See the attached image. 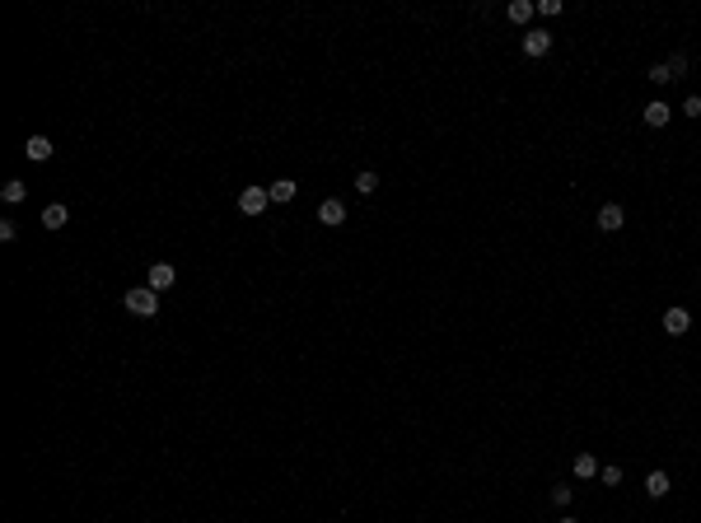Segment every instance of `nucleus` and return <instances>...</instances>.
I'll use <instances>...</instances> for the list:
<instances>
[{
	"mask_svg": "<svg viewBox=\"0 0 701 523\" xmlns=\"http://www.w3.org/2000/svg\"><path fill=\"white\" fill-rule=\"evenodd\" d=\"M122 304H126V313H136V318H155V313H159V290L136 285V290H126V294H122Z\"/></svg>",
	"mask_w": 701,
	"mask_h": 523,
	"instance_id": "1",
	"label": "nucleus"
},
{
	"mask_svg": "<svg viewBox=\"0 0 701 523\" xmlns=\"http://www.w3.org/2000/svg\"><path fill=\"white\" fill-rule=\"evenodd\" d=\"M267 206H271L267 187H244V192H239V211H244V215H253V220H257L262 211H267Z\"/></svg>",
	"mask_w": 701,
	"mask_h": 523,
	"instance_id": "2",
	"label": "nucleus"
},
{
	"mask_svg": "<svg viewBox=\"0 0 701 523\" xmlns=\"http://www.w3.org/2000/svg\"><path fill=\"white\" fill-rule=\"evenodd\" d=\"M318 220H323L327 229H337V224H346V201H337V197H323V201H318Z\"/></svg>",
	"mask_w": 701,
	"mask_h": 523,
	"instance_id": "3",
	"label": "nucleus"
},
{
	"mask_svg": "<svg viewBox=\"0 0 701 523\" xmlns=\"http://www.w3.org/2000/svg\"><path fill=\"white\" fill-rule=\"evenodd\" d=\"M267 197H271V206H290V201L300 197V182L276 178V182H267Z\"/></svg>",
	"mask_w": 701,
	"mask_h": 523,
	"instance_id": "4",
	"label": "nucleus"
},
{
	"mask_svg": "<svg viewBox=\"0 0 701 523\" xmlns=\"http://www.w3.org/2000/svg\"><path fill=\"white\" fill-rule=\"evenodd\" d=\"M622 224H626V211L617 206V201H608V206L599 211V229H603V234H617Z\"/></svg>",
	"mask_w": 701,
	"mask_h": 523,
	"instance_id": "5",
	"label": "nucleus"
},
{
	"mask_svg": "<svg viewBox=\"0 0 701 523\" xmlns=\"http://www.w3.org/2000/svg\"><path fill=\"white\" fill-rule=\"evenodd\" d=\"M523 52L528 56H547L552 52V33H547V28H528V33H523Z\"/></svg>",
	"mask_w": 701,
	"mask_h": 523,
	"instance_id": "6",
	"label": "nucleus"
},
{
	"mask_svg": "<svg viewBox=\"0 0 701 523\" xmlns=\"http://www.w3.org/2000/svg\"><path fill=\"white\" fill-rule=\"evenodd\" d=\"M168 285H178V267L173 262H155L150 267V290H168Z\"/></svg>",
	"mask_w": 701,
	"mask_h": 523,
	"instance_id": "7",
	"label": "nucleus"
},
{
	"mask_svg": "<svg viewBox=\"0 0 701 523\" xmlns=\"http://www.w3.org/2000/svg\"><path fill=\"white\" fill-rule=\"evenodd\" d=\"M692 327V313L688 309H664V332L668 336H683Z\"/></svg>",
	"mask_w": 701,
	"mask_h": 523,
	"instance_id": "8",
	"label": "nucleus"
},
{
	"mask_svg": "<svg viewBox=\"0 0 701 523\" xmlns=\"http://www.w3.org/2000/svg\"><path fill=\"white\" fill-rule=\"evenodd\" d=\"M641 117H646V126H668L673 108H668L664 99H655V103H646V108H641Z\"/></svg>",
	"mask_w": 701,
	"mask_h": 523,
	"instance_id": "9",
	"label": "nucleus"
},
{
	"mask_svg": "<svg viewBox=\"0 0 701 523\" xmlns=\"http://www.w3.org/2000/svg\"><path fill=\"white\" fill-rule=\"evenodd\" d=\"M70 224V211H66V201H52L43 211V229H66Z\"/></svg>",
	"mask_w": 701,
	"mask_h": 523,
	"instance_id": "10",
	"label": "nucleus"
},
{
	"mask_svg": "<svg viewBox=\"0 0 701 523\" xmlns=\"http://www.w3.org/2000/svg\"><path fill=\"white\" fill-rule=\"evenodd\" d=\"M23 155L33 159V164H47V159H52V141H47V136H28V145H23Z\"/></svg>",
	"mask_w": 701,
	"mask_h": 523,
	"instance_id": "11",
	"label": "nucleus"
},
{
	"mask_svg": "<svg viewBox=\"0 0 701 523\" xmlns=\"http://www.w3.org/2000/svg\"><path fill=\"white\" fill-rule=\"evenodd\" d=\"M570 472H575L580 481H594V477H599V458H594V453H575V463H570Z\"/></svg>",
	"mask_w": 701,
	"mask_h": 523,
	"instance_id": "12",
	"label": "nucleus"
},
{
	"mask_svg": "<svg viewBox=\"0 0 701 523\" xmlns=\"http://www.w3.org/2000/svg\"><path fill=\"white\" fill-rule=\"evenodd\" d=\"M668 486H673V481H668V472H650V477H646V495H650V500H664Z\"/></svg>",
	"mask_w": 701,
	"mask_h": 523,
	"instance_id": "13",
	"label": "nucleus"
},
{
	"mask_svg": "<svg viewBox=\"0 0 701 523\" xmlns=\"http://www.w3.org/2000/svg\"><path fill=\"white\" fill-rule=\"evenodd\" d=\"M505 14H510V23H528L538 14V5H528V0H510L505 5Z\"/></svg>",
	"mask_w": 701,
	"mask_h": 523,
	"instance_id": "14",
	"label": "nucleus"
},
{
	"mask_svg": "<svg viewBox=\"0 0 701 523\" xmlns=\"http://www.w3.org/2000/svg\"><path fill=\"white\" fill-rule=\"evenodd\" d=\"M356 192H360V197L379 192V173H374V168H360V173H356Z\"/></svg>",
	"mask_w": 701,
	"mask_h": 523,
	"instance_id": "15",
	"label": "nucleus"
},
{
	"mask_svg": "<svg viewBox=\"0 0 701 523\" xmlns=\"http://www.w3.org/2000/svg\"><path fill=\"white\" fill-rule=\"evenodd\" d=\"M0 197L10 201V206H19V201H23V197H28V187H23V182H19V178H10V182H5V187H0Z\"/></svg>",
	"mask_w": 701,
	"mask_h": 523,
	"instance_id": "16",
	"label": "nucleus"
},
{
	"mask_svg": "<svg viewBox=\"0 0 701 523\" xmlns=\"http://www.w3.org/2000/svg\"><path fill=\"white\" fill-rule=\"evenodd\" d=\"M664 66H668V75H673V79H683V75H688V66H692V61H688L683 52H673V56L664 61Z\"/></svg>",
	"mask_w": 701,
	"mask_h": 523,
	"instance_id": "17",
	"label": "nucleus"
},
{
	"mask_svg": "<svg viewBox=\"0 0 701 523\" xmlns=\"http://www.w3.org/2000/svg\"><path fill=\"white\" fill-rule=\"evenodd\" d=\"M599 481L603 486H617V481H622V468H599Z\"/></svg>",
	"mask_w": 701,
	"mask_h": 523,
	"instance_id": "18",
	"label": "nucleus"
},
{
	"mask_svg": "<svg viewBox=\"0 0 701 523\" xmlns=\"http://www.w3.org/2000/svg\"><path fill=\"white\" fill-rule=\"evenodd\" d=\"M552 505H557V510H566V505H570V486H552Z\"/></svg>",
	"mask_w": 701,
	"mask_h": 523,
	"instance_id": "19",
	"label": "nucleus"
},
{
	"mask_svg": "<svg viewBox=\"0 0 701 523\" xmlns=\"http://www.w3.org/2000/svg\"><path fill=\"white\" fill-rule=\"evenodd\" d=\"M0 238H5V243H14V238H19V224H14V220H0Z\"/></svg>",
	"mask_w": 701,
	"mask_h": 523,
	"instance_id": "20",
	"label": "nucleus"
},
{
	"mask_svg": "<svg viewBox=\"0 0 701 523\" xmlns=\"http://www.w3.org/2000/svg\"><path fill=\"white\" fill-rule=\"evenodd\" d=\"M650 79H655V84H668V79H673V75H668V66H664V61H659V66H650Z\"/></svg>",
	"mask_w": 701,
	"mask_h": 523,
	"instance_id": "21",
	"label": "nucleus"
},
{
	"mask_svg": "<svg viewBox=\"0 0 701 523\" xmlns=\"http://www.w3.org/2000/svg\"><path fill=\"white\" fill-rule=\"evenodd\" d=\"M538 14H547V19H552V14H561V0H538Z\"/></svg>",
	"mask_w": 701,
	"mask_h": 523,
	"instance_id": "22",
	"label": "nucleus"
},
{
	"mask_svg": "<svg viewBox=\"0 0 701 523\" xmlns=\"http://www.w3.org/2000/svg\"><path fill=\"white\" fill-rule=\"evenodd\" d=\"M683 112H688V117H701V94H692V99L683 103Z\"/></svg>",
	"mask_w": 701,
	"mask_h": 523,
	"instance_id": "23",
	"label": "nucleus"
},
{
	"mask_svg": "<svg viewBox=\"0 0 701 523\" xmlns=\"http://www.w3.org/2000/svg\"><path fill=\"white\" fill-rule=\"evenodd\" d=\"M557 523H580V519H557Z\"/></svg>",
	"mask_w": 701,
	"mask_h": 523,
	"instance_id": "24",
	"label": "nucleus"
}]
</instances>
